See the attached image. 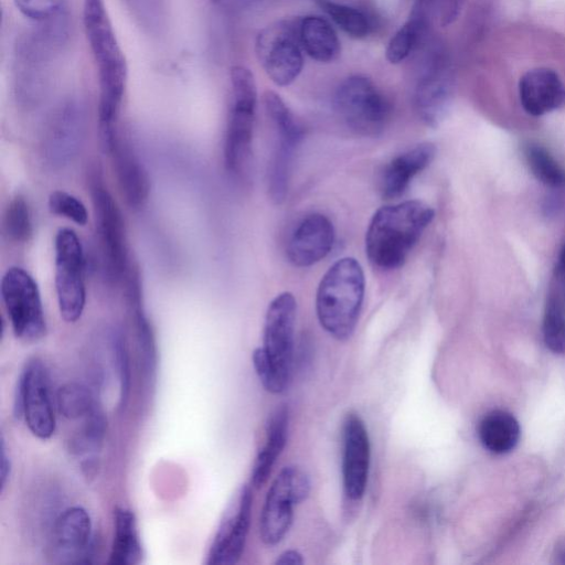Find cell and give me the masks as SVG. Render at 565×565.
<instances>
[{
    "instance_id": "cell-15",
    "label": "cell",
    "mask_w": 565,
    "mask_h": 565,
    "mask_svg": "<svg viewBox=\"0 0 565 565\" xmlns=\"http://www.w3.org/2000/svg\"><path fill=\"white\" fill-rule=\"evenodd\" d=\"M253 495L248 485L241 486L223 514L209 549L207 564L233 565L239 562L251 525Z\"/></svg>"
},
{
    "instance_id": "cell-29",
    "label": "cell",
    "mask_w": 565,
    "mask_h": 565,
    "mask_svg": "<svg viewBox=\"0 0 565 565\" xmlns=\"http://www.w3.org/2000/svg\"><path fill=\"white\" fill-rule=\"evenodd\" d=\"M57 404L62 417L71 421L85 419L98 408L92 391L78 382L67 383L59 389Z\"/></svg>"
},
{
    "instance_id": "cell-4",
    "label": "cell",
    "mask_w": 565,
    "mask_h": 565,
    "mask_svg": "<svg viewBox=\"0 0 565 565\" xmlns=\"http://www.w3.org/2000/svg\"><path fill=\"white\" fill-rule=\"evenodd\" d=\"M365 291V273L356 259H341L330 266L316 296L318 321L329 335L341 341L353 336Z\"/></svg>"
},
{
    "instance_id": "cell-41",
    "label": "cell",
    "mask_w": 565,
    "mask_h": 565,
    "mask_svg": "<svg viewBox=\"0 0 565 565\" xmlns=\"http://www.w3.org/2000/svg\"><path fill=\"white\" fill-rule=\"evenodd\" d=\"M559 272L565 276V244L561 251L560 260H559Z\"/></svg>"
},
{
    "instance_id": "cell-30",
    "label": "cell",
    "mask_w": 565,
    "mask_h": 565,
    "mask_svg": "<svg viewBox=\"0 0 565 565\" xmlns=\"http://www.w3.org/2000/svg\"><path fill=\"white\" fill-rule=\"evenodd\" d=\"M525 156L533 176L541 184L553 190L565 189V170L545 147L528 144L525 148Z\"/></svg>"
},
{
    "instance_id": "cell-32",
    "label": "cell",
    "mask_w": 565,
    "mask_h": 565,
    "mask_svg": "<svg viewBox=\"0 0 565 565\" xmlns=\"http://www.w3.org/2000/svg\"><path fill=\"white\" fill-rule=\"evenodd\" d=\"M324 12L334 23L353 38L362 39L370 34L371 24L365 13L348 5L333 2V0H317Z\"/></svg>"
},
{
    "instance_id": "cell-24",
    "label": "cell",
    "mask_w": 565,
    "mask_h": 565,
    "mask_svg": "<svg viewBox=\"0 0 565 565\" xmlns=\"http://www.w3.org/2000/svg\"><path fill=\"white\" fill-rule=\"evenodd\" d=\"M290 413L286 405H280L272 413L266 426V439L255 460L252 471V485L262 487L272 473V469L284 450L289 435Z\"/></svg>"
},
{
    "instance_id": "cell-35",
    "label": "cell",
    "mask_w": 565,
    "mask_h": 565,
    "mask_svg": "<svg viewBox=\"0 0 565 565\" xmlns=\"http://www.w3.org/2000/svg\"><path fill=\"white\" fill-rule=\"evenodd\" d=\"M48 205L53 215L66 218L81 227L87 226L89 221L87 207L81 200L66 191L58 190L52 193Z\"/></svg>"
},
{
    "instance_id": "cell-38",
    "label": "cell",
    "mask_w": 565,
    "mask_h": 565,
    "mask_svg": "<svg viewBox=\"0 0 565 565\" xmlns=\"http://www.w3.org/2000/svg\"><path fill=\"white\" fill-rule=\"evenodd\" d=\"M134 10V14L147 27H157L161 19V3L159 0H126Z\"/></svg>"
},
{
    "instance_id": "cell-42",
    "label": "cell",
    "mask_w": 565,
    "mask_h": 565,
    "mask_svg": "<svg viewBox=\"0 0 565 565\" xmlns=\"http://www.w3.org/2000/svg\"><path fill=\"white\" fill-rule=\"evenodd\" d=\"M240 2L245 6H253L262 2V0H240Z\"/></svg>"
},
{
    "instance_id": "cell-39",
    "label": "cell",
    "mask_w": 565,
    "mask_h": 565,
    "mask_svg": "<svg viewBox=\"0 0 565 565\" xmlns=\"http://www.w3.org/2000/svg\"><path fill=\"white\" fill-rule=\"evenodd\" d=\"M0 486H2V493L5 490L10 474H12V461H10L9 455L7 454L6 444L4 439H2V454H0Z\"/></svg>"
},
{
    "instance_id": "cell-16",
    "label": "cell",
    "mask_w": 565,
    "mask_h": 565,
    "mask_svg": "<svg viewBox=\"0 0 565 565\" xmlns=\"http://www.w3.org/2000/svg\"><path fill=\"white\" fill-rule=\"evenodd\" d=\"M453 99V79L445 58L439 52L426 63L414 92V109L421 121L436 127L449 112Z\"/></svg>"
},
{
    "instance_id": "cell-1",
    "label": "cell",
    "mask_w": 565,
    "mask_h": 565,
    "mask_svg": "<svg viewBox=\"0 0 565 565\" xmlns=\"http://www.w3.org/2000/svg\"><path fill=\"white\" fill-rule=\"evenodd\" d=\"M83 21L85 34L99 68L101 141H108L119 132L117 122L126 89V61L103 0H84Z\"/></svg>"
},
{
    "instance_id": "cell-19",
    "label": "cell",
    "mask_w": 565,
    "mask_h": 565,
    "mask_svg": "<svg viewBox=\"0 0 565 565\" xmlns=\"http://www.w3.org/2000/svg\"><path fill=\"white\" fill-rule=\"evenodd\" d=\"M93 527L87 510L76 506L63 511L53 528V554L61 563L90 562Z\"/></svg>"
},
{
    "instance_id": "cell-3",
    "label": "cell",
    "mask_w": 565,
    "mask_h": 565,
    "mask_svg": "<svg viewBox=\"0 0 565 565\" xmlns=\"http://www.w3.org/2000/svg\"><path fill=\"white\" fill-rule=\"evenodd\" d=\"M297 303L293 294L276 296L266 312L263 347L255 349L253 366L265 388L283 393L290 387L294 367Z\"/></svg>"
},
{
    "instance_id": "cell-40",
    "label": "cell",
    "mask_w": 565,
    "mask_h": 565,
    "mask_svg": "<svg viewBox=\"0 0 565 565\" xmlns=\"http://www.w3.org/2000/svg\"><path fill=\"white\" fill-rule=\"evenodd\" d=\"M304 559L300 552L295 550L285 551L281 554L280 558L276 560V564L280 565H301Z\"/></svg>"
},
{
    "instance_id": "cell-23",
    "label": "cell",
    "mask_w": 565,
    "mask_h": 565,
    "mask_svg": "<svg viewBox=\"0 0 565 565\" xmlns=\"http://www.w3.org/2000/svg\"><path fill=\"white\" fill-rule=\"evenodd\" d=\"M436 155V147L423 143L392 159L381 179L383 198L397 199L404 195L414 177L428 168Z\"/></svg>"
},
{
    "instance_id": "cell-27",
    "label": "cell",
    "mask_w": 565,
    "mask_h": 565,
    "mask_svg": "<svg viewBox=\"0 0 565 565\" xmlns=\"http://www.w3.org/2000/svg\"><path fill=\"white\" fill-rule=\"evenodd\" d=\"M478 434L486 450L503 455L515 450L521 431L514 415L505 411H493L479 425Z\"/></svg>"
},
{
    "instance_id": "cell-43",
    "label": "cell",
    "mask_w": 565,
    "mask_h": 565,
    "mask_svg": "<svg viewBox=\"0 0 565 565\" xmlns=\"http://www.w3.org/2000/svg\"><path fill=\"white\" fill-rule=\"evenodd\" d=\"M558 558L560 559L561 563L565 564V545H563L559 550Z\"/></svg>"
},
{
    "instance_id": "cell-2",
    "label": "cell",
    "mask_w": 565,
    "mask_h": 565,
    "mask_svg": "<svg viewBox=\"0 0 565 565\" xmlns=\"http://www.w3.org/2000/svg\"><path fill=\"white\" fill-rule=\"evenodd\" d=\"M434 217V210L419 200L380 208L366 234L369 261L385 271L401 268Z\"/></svg>"
},
{
    "instance_id": "cell-26",
    "label": "cell",
    "mask_w": 565,
    "mask_h": 565,
    "mask_svg": "<svg viewBox=\"0 0 565 565\" xmlns=\"http://www.w3.org/2000/svg\"><path fill=\"white\" fill-rule=\"evenodd\" d=\"M143 559V548L136 517L132 510L117 507L114 511V541L110 563L135 565Z\"/></svg>"
},
{
    "instance_id": "cell-7",
    "label": "cell",
    "mask_w": 565,
    "mask_h": 565,
    "mask_svg": "<svg viewBox=\"0 0 565 565\" xmlns=\"http://www.w3.org/2000/svg\"><path fill=\"white\" fill-rule=\"evenodd\" d=\"M264 108L275 134L274 151L268 172V187L275 204H282L289 193L294 158L303 140V130L279 94H264Z\"/></svg>"
},
{
    "instance_id": "cell-28",
    "label": "cell",
    "mask_w": 565,
    "mask_h": 565,
    "mask_svg": "<svg viewBox=\"0 0 565 565\" xmlns=\"http://www.w3.org/2000/svg\"><path fill=\"white\" fill-rule=\"evenodd\" d=\"M428 2L419 0L413 8L411 17L393 36L387 48V59L392 65L407 60L417 50L428 30Z\"/></svg>"
},
{
    "instance_id": "cell-12",
    "label": "cell",
    "mask_w": 565,
    "mask_h": 565,
    "mask_svg": "<svg viewBox=\"0 0 565 565\" xmlns=\"http://www.w3.org/2000/svg\"><path fill=\"white\" fill-rule=\"evenodd\" d=\"M3 302L15 335L27 341L46 336L47 323L38 285L20 268H10L2 280Z\"/></svg>"
},
{
    "instance_id": "cell-21",
    "label": "cell",
    "mask_w": 565,
    "mask_h": 565,
    "mask_svg": "<svg viewBox=\"0 0 565 565\" xmlns=\"http://www.w3.org/2000/svg\"><path fill=\"white\" fill-rule=\"evenodd\" d=\"M122 196L132 209H141L151 194V179L132 146L119 135L108 149Z\"/></svg>"
},
{
    "instance_id": "cell-11",
    "label": "cell",
    "mask_w": 565,
    "mask_h": 565,
    "mask_svg": "<svg viewBox=\"0 0 565 565\" xmlns=\"http://www.w3.org/2000/svg\"><path fill=\"white\" fill-rule=\"evenodd\" d=\"M55 249L56 290L60 314L67 323H76L87 303L82 243L76 232L61 229L56 236Z\"/></svg>"
},
{
    "instance_id": "cell-22",
    "label": "cell",
    "mask_w": 565,
    "mask_h": 565,
    "mask_svg": "<svg viewBox=\"0 0 565 565\" xmlns=\"http://www.w3.org/2000/svg\"><path fill=\"white\" fill-rule=\"evenodd\" d=\"M519 97L529 115L542 116L565 104V85L551 69L531 70L520 80Z\"/></svg>"
},
{
    "instance_id": "cell-18",
    "label": "cell",
    "mask_w": 565,
    "mask_h": 565,
    "mask_svg": "<svg viewBox=\"0 0 565 565\" xmlns=\"http://www.w3.org/2000/svg\"><path fill=\"white\" fill-rule=\"evenodd\" d=\"M85 115L82 106L69 101L52 115L44 140V156L53 167L66 165L83 140Z\"/></svg>"
},
{
    "instance_id": "cell-6",
    "label": "cell",
    "mask_w": 565,
    "mask_h": 565,
    "mask_svg": "<svg viewBox=\"0 0 565 565\" xmlns=\"http://www.w3.org/2000/svg\"><path fill=\"white\" fill-rule=\"evenodd\" d=\"M91 198L104 273L112 284H123L132 270L125 220L99 175L91 178Z\"/></svg>"
},
{
    "instance_id": "cell-9",
    "label": "cell",
    "mask_w": 565,
    "mask_h": 565,
    "mask_svg": "<svg viewBox=\"0 0 565 565\" xmlns=\"http://www.w3.org/2000/svg\"><path fill=\"white\" fill-rule=\"evenodd\" d=\"M337 113L351 130L362 136L380 135L390 116V105L375 84L354 76L340 84L335 95Z\"/></svg>"
},
{
    "instance_id": "cell-14",
    "label": "cell",
    "mask_w": 565,
    "mask_h": 565,
    "mask_svg": "<svg viewBox=\"0 0 565 565\" xmlns=\"http://www.w3.org/2000/svg\"><path fill=\"white\" fill-rule=\"evenodd\" d=\"M297 27L287 21L264 28L257 39V56L266 74L279 87H289L304 68Z\"/></svg>"
},
{
    "instance_id": "cell-36",
    "label": "cell",
    "mask_w": 565,
    "mask_h": 565,
    "mask_svg": "<svg viewBox=\"0 0 565 565\" xmlns=\"http://www.w3.org/2000/svg\"><path fill=\"white\" fill-rule=\"evenodd\" d=\"M113 351L120 377V407L124 408L130 396L131 370L129 351H127L125 339L121 334L113 337Z\"/></svg>"
},
{
    "instance_id": "cell-10",
    "label": "cell",
    "mask_w": 565,
    "mask_h": 565,
    "mask_svg": "<svg viewBox=\"0 0 565 565\" xmlns=\"http://www.w3.org/2000/svg\"><path fill=\"white\" fill-rule=\"evenodd\" d=\"M311 492V482L301 468L285 467L275 478L266 496L260 520V536L265 545L275 546L289 532L294 506Z\"/></svg>"
},
{
    "instance_id": "cell-13",
    "label": "cell",
    "mask_w": 565,
    "mask_h": 565,
    "mask_svg": "<svg viewBox=\"0 0 565 565\" xmlns=\"http://www.w3.org/2000/svg\"><path fill=\"white\" fill-rule=\"evenodd\" d=\"M14 414L17 419H25L30 432L40 440H48L56 432L49 373L38 359L29 361L21 372L15 393Z\"/></svg>"
},
{
    "instance_id": "cell-44",
    "label": "cell",
    "mask_w": 565,
    "mask_h": 565,
    "mask_svg": "<svg viewBox=\"0 0 565 565\" xmlns=\"http://www.w3.org/2000/svg\"><path fill=\"white\" fill-rule=\"evenodd\" d=\"M213 2H219V0H213Z\"/></svg>"
},
{
    "instance_id": "cell-17",
    "label": "cell",
    "mask_w": 565,
    "mask_h": 565,
    "mask_svg": "<svg viewBox=\"0 0 565 565\" xmlns=\"http://www.w3.org/2000/svg\"><path fill=\"white\" fill-rule=\"evenodd\" d=\"M370 467V441L364 421L350 413L344 423L343 479L350 500L364 497Z\"/></svg>"
},
{
    "instance_id": "cell-8",
    "label": "cell",
    "mask_w": 565,
    "mask_h": 565,
    "mask_svg": "<svg viewBox=\"0 0 565 565\" xmlns=\"http://www.w3.org/2000/svg\"><path fill=\"white\" fill-rule=\"evenodd\" d=\"M59 18V17H58ZM51 19L45 28L27 35L16 49L17 95L23 103L37 104L46 90V68L50 53L65 40V23Z\"/></svg>"
},
{
    "instance_id": "cell-33",
    "label": "cell",
    "mask_w": 565,
    "mask_h": 565,
    "mask_svg": "<svg viewBox=\"0 0 565 565\" xmlns=\"http://www.w3.org/2000/svg\"><path fill=\"white\" fill-rule=\"evenodd\" d=\"M4 230L15 243H27L34 234L33 218L28 202L23 196H16L5 212Z\"/></svg>"
},
{
    "instance_id": "cell-20",
    "label": "cell",
    "mask_w": 565,
    "mask_h": 565,
    "mask_svg": "<svg viewBox=\"0 0 565 565\" xmlns=\"http://www.w3.org/2000/svg\"><path fill=\"white\" fill-rule=\"evenodd\" d=\"M334 242L332 221L321 213H312L292 233L286 248L287 259L297 268H309L327 257Z\"/></svg>"
},
{
    "instance_id": "cell-31",
    "label": "cell",
    "mask_w": 565,
    "mask_h": 565,
    "mask_svg": "<svg viewBox=\"0 0 565 565\" xmlns=\"http://www.w3.org/2000/svg\"><path fill=\"white\" fill-rule=\"evenodd\" d=\"M106 419L104 413L95 409L89 417L84 419L80 431L73 435L70 441V451L74 455H87V460H92L95 453L101 450L106 434Z\"/></svg>"
},
{
    "instance_id": "cell-37",
    "label": "cell",
    "mask_w": 565,
    "mask_h": 565,
    "mask_svg": "<svg viewBox=\"0 0 565 565\" xmlns=\"http://www.w3.org/2000/svg\"><path fill=\"white\" fill-rule=\"evenodd\" d=\"M15 4L27 18L46 23L59 16L63 0H15Z\"/></svg>"
},
{
    "instance_id": "cell-34",
    "label": "cell",
    "mask_w": 565,
    "mask_h": 565,
    "mask_svg": "<svg viewBox=\"0 0 565 565\" xmlns=\"http://www.w3.org/2000/svg\"><path fill=\"white\" fill-rule=\"evenodd\" d=\"M543 337L554 354H565V316L559 298H549L543 319Z\"/></svg>"
},
{
    "instance_id": "cell-5",
    "label": "cell",
    "mask_w": 565,
    "mask_h": 565,
    "mask_svg": "<svg viewBox=\"0 0 565 565\" xmlns=\"http://www.w3.org/2000/svg\"><path fill=\"white\" fill-rule=\"evenodd\" d=\"M232 105L225 142L228 172L238 178L248 174L257 114L258 88L253 73L245 67L231 69Z\"/></svg>"
},
{
    "instance_id": "cell-25",
    "label": "cell",
    "mask_w": 565,
    "mask_h": 565,
    "mask_svg": "<svg viewBox=\"0 0 565 565\" xmlns=\"http://www.w3.org/2000/svg\"><path fill=\"white\" fill-rule=\"evenodd\" d=\"M297 34L303 50L315 61L330 63L340 56V40L326 19L319 16L303 18L297 26Z\"/></svg>"
}]
</instances>
